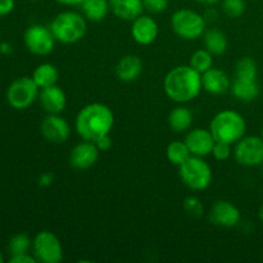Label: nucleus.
<instances>
[{
  "label": "nucleus",
  "instance_id": "obj_4",
  "mask_svg": "<svg viewBox=\"0 0 263 263\" xmlns=\"http://www.w3.org/2000/svg\"><path fill=\"white\" fill-rule=\"evenodd\" d=\"M49 28L57 41L63 44H74L84 37L87 25L84 15L77 12L67 10L57 14L51 21Z\"/></svg>",
  "mask_w": 263,
  "mask_h": 263
},
{
  "label": "nucleus",
  "instance_id": "obj_10",
  "mask_svg": "<svg viewBox=\"0 0 263 263\" xmlns=\"http://www.w3.org/2000/svg\"><path fill=\"white\" fill-rule=\"evenodd\" d=\"M234 157L243 166H258L263 163V139L258 136H244L236 143Z\"/></svg>",
  "mask_w": 263,
  "mask_h": 263
},
{
  "label": "nucleus",
  "instance_id": "obj_39",
  "mask_svg": "<svg viewBox=\"0 0 263 263\" xmlns=\"http://www.w3.org/2000/svg\"><path fill=\"white\" fill-rule=\"evenodd\" d=\"M259 218H261V221L263 222V204H262L261 210H259Z\"/></svg>",
  "mask_w": 263,
  "mask_h": 263
},
{
  "label": "nucleus",
  "instance_id": "obj_36",
  "mask_svg": "<svg viewBox=\"0 0 263 263\" xmlns=\"http://www.w3.org/2000/svg\"><path fill=\"white\" fill-rule=\"evenodd\" d=\"M53 181H54V176L51 174H49V172L43 174L40 176V179H39V184H40L41 186H49V185H51V182Z\"/></svg>",
  "mask_w": 263,
  "mask_h": 263
},
{
  "label": "nucleus",
  "instance_id": "obj_8",
  "mask_svg": "<svg viewBox=\"0 0 263 263\" xmlns=\"http://www.w3.org/2000/svg\"><path fill=\"white\" fill-rule=\"evenodd\" d=\"M33 256L43 263H59L63 259V248L59 239L50 231H41L32 241Z\"/></svg>",
  "mask_w": 263,
  "mask_h": 263
},
{
  "label": "nucleus",
  "instance_id": "obj_17",
  "mask_svg": "<svg viewBox=\"0 0 263 263\" xmlns=\"http://www.w3.org/2000/svg\"><path fill=\"white\" fill-rule=\"evenodd\" d=\"M203 89L213 95L225 94L230 90L231 82L228 74L218 68H211L207 72L202 73Z\"/></svg>",
  "mask_w": 263,
  "mask_h": 263
},
{
  "label": "nucleus",
  "instance_id": "obj_1",
  "mask_svg": "<svg viewBox=\"0 0 263 263\" xmlns=\"http://www.w3.org/2000/svg\"><path fill=\"white\" fill-rule=\"evenodd\" d=\"M115 125L112 109L102 103H91L82 108L76 117V131L84 140L97 141L109 135Z\"/></svg>",
  "mask_w": 263,
  "mask_h": 263
},
{
  "label": "nucleus",
  "instance_id": "obj_26",
  "mask_svg": "<svg viewBox=\"0 0 263 263\" xmlns=\"http://www.w3.org/2000/svg\"><path fill=\"white\" fill-rule=\"evenodd\" d=\"M189 66H192L200 74L204 73L213 67V54H211L207 49L197 50L193 53Z\"/></svg>",
  "mask_w": 263,
  "mask_h": 263
},
{
  "label": "nucleus",
  "instance_id": "obj_5",
  "mask_svg": "<svg viewBox=\"0 0 263 263\" xmlns=\"http://www.w3.org/2000/svg\"><path fill=\"white\" fill-rule=\"evenodd\" d=\"M179 175L189 189L197 192L205 190L212 182V170L210 164L198 156H190L184 163L180 164Z\"/></svg>",
  "mask_w": 263,
  "mask_h": 263
},
{
  "label": "nucleus",
  "instance_id": "obj_28",
  "mask_svg": "<svg viewBox=\"0 0 263 263\" xmlns=\"http://www.w3.org/2000/svg\"><path fill=\"white\" fill-rule=\"evenodd\" d=\"M31 246H32V241L26 234H15L9 240L8 248H9L10 256H15V254L27 253Z\"/></svg>",
  "mask_w": 263,
  "mask_h": 263
},
{
  "label": "nucleus",
  "instance_id": "obj_27",
  "mask_svg": "<svg viewBox=\"0 0 263 263\" xmlns=\"http://www.w3.org/2000/svg\"><path fill=\"white\" fill-rule=\"evenodd\" d=\"M257 73H258V68L253 58L246 57V58H241L236 64V77L257 80Z\"/></svg>",
  "mask_w": 263,
  "mask_h": 263
},
{
  "label": "nucleus",
  "instance_id": "obj_16",
  "mask_svg": "<svg viewBox=\"0 0 263 263\" xmlns=\"http://www.w3.org/2000/svg\"><path fill=\"white\" fill-rule=\"evenodd\" d=\"M40 104L48 115H59L63 112L67 104V98L62 87L57 85L44 87L39 94Z\"/></svg>",
  "mask_w": 263,
  "mask_h": 263
},
{
  "label": "nucleus",
  "instance_id": "obj_22",
  "mask_svg": "<svg viewBox=\"0 0 263 263\" xmlns=\"http://www.w3.org/2000/svg\"><path fill=\"white\" fill-rule=\"evenodd\" d=\"M193 123V113L186 107H177L168 116V125L175 133H185Z\"/></svg>",
  "mask_w": 263,
  "mask_h": 263
},
{
  "label": "nucleus",
  "instance_id": "obj_20",
  "mask_svg": "<svg viewBox=\"0 0 263 263\" xmlns=\"http://www.w3.org/2000/svg\"><path fill=\"white\" fill-rule=\"evenodd\" d=\"M230 91L235 98L243 102H252L256 99L259 94V85L257 80L251 79H241V77H235L231 82Z\"/></svg>",
  "mask_w": 263,
  "mask_h": 263
},
{
  "label": "nucleus",
  "instance_id": "obj_31",
  "mask_svg": "<svg viewBox=\"0 0 263 263\" xmlns=\"http://www.w3.org/2000/svg\"><path fill=\"white\" fill-rule=\"evenodd\" d=\"M212 156L217 161H226L231 156V144L223 143V141H216L213 146Z\"/></svg>",
  "mask_w": 263,
  "mask_h": 263
},
{
  "label": "nucleus",
  "instance_id": "obj_29",
  "mask_svg": "<svg viewBox=\"0 0 263 263\" xmlns=\"http://www.w3.org/2000/svg\"><path fill=\"white\" fill-rule=\"evenodd\" d=\"M222 10L230 18H239L246 12V0H221Z\"/></svg>",
  "mask_w": 263,
  "mask_h": 263
},
{
  "label": "nucleus",
  "instance_id": "obj_38",
  "mask_svg": "<svg viewBox=\"0 0 263 263\" xmlns=\"http://www.w3.org/2000/svg\"><path fill=\"white\" fill-rule=\"evenodd\" d=\"M197 2L202 3V4H205V5H213V4H217V3H220L221 0H197Z\"/></svg>",
  "mask_w": 263,
  "mask_h": 263
},
{
  "label": "nucleus",
  "instance_id": "obj_34",
  "mask_svg": "<svg viewBox=\"0 0 263 263\" xmlns=\"http://www.w3.org/2000/svg\"><path fill=\"white\" fill-rule=\"evenodd\" d=\"M10 263H36L37 259L35 257L30 256L28 253H22V254H15L12 256L9 259Z\"/></svg>",
  "mask_w": 263,
  "mask_h": 263
},
{
  "label": "nucleus",
  "instance_id": "obj_9",
  "mask_svg": "<svg viewBox=\"0 0 263 263\" xmlns=\"http://www.w3.org/2000/svg\"><path fill=\"white\" fill-rule=\"evenodd\" d=\"M25 45L28 51L36 55H46L51 53L55 44V37L50 28L43 25H32L25 31L23 35Z\"/></svg>",
  "mask_w": 263,
  "mask_h": 263
},
{
  "label": "nucleus",
  "instance_id": "obj_19",
  "mask_svg": "<svg viewBox=\"0 0 263 263\" xmlns=\"http://www.w3.org/2000/svg\"><path fill=\"white\" fill-rule=\"evenodd\" d=\"M143 72V62L136 55H126L118 62L116 74L123 82H133Z\"/></svg>",
  "mask_w": 263,
  "mask_h": 263
},
{
  "label": "nucleus",
  "instance_id": "obj_2",
  "mask_svg": "<svg viewBox=\"0 0 263 263\" xmlns=\"http://www.w3.org/2000/svg\"><path fill=\"white\" fill-rule=\"evenodd\" d=\"M163 87L167 97L174 102H192L203 89L202 74L192 66H177L167 73Z\"/></svg>",
  "mask_w": 263,
  "mask_h": 263
},
{
  "label": "nucleus",
  "instance_id": "obj_3",
  "mask_svg": "<svg viewBox=\"0 0 263 263\" xmlns=\"http://www.w3.org/2000/svg\"><path fill=\"white\" fill-rule=\"evenodd\" d=\"M246 130L247 123L243 116L230 109L217 113L210 125V131L215 140L228 144L238 143L241 138H244Z\"/></svg>",
  "mask_w": 263,
  "mask_h": 263
},
{
  "label": "nucleus",
  "instance_id": "obj_32",
  "mask_svg": "<svg viewBox=\"0 0 263 263\" xmlns=\"http://www.w3.org/2000/svg\"><path fill=\"white\" fill-rule=\"evenodd\" d=\"M144 9L148 12L153 13V14H158V13L164 12L168 7V0H143Z\"/></svg>",
  "mask_w": 263,
  "mask_h": 263
},
{
  "label": "nucleus",
  "instance_id": "obj_11",
  "mask_svg": "<svg viewBox=\"0 0 263 263\" xmlns=\"http://www.w3.org/2000/svg\"><path fill=\"white\" fill-rule=\"evenodd\" d=\"M41 135L53 144H62L68 140L71 127L68 122L59 115H48L40 126Z\"/></svg>",
  "mask_w": 263,
  "mask_h": 263
},
{
  "label": "nucleus",
  "instance_id": "obj_24",
  "mask_svg": "<svg viewBox=\"0 0 263 263\" xmlns=\"http://www.w3.org/2000/svg\"><path fill=\"white\" fill-rule=\"evenodd\" d=\"M58 69H57L55 66H53L50 63L40 64V66L36 67L32 73L33 81L36 82V85L40 89L55 85L57 81H58Z\"/></svg>",
  "mask_w": 263,
  "mask_h": 263
},
{
  "label": "nucleus",
  "instance_id": "obj_40",
  "mask_svg": "<svg viewBox=\"0 0 263 263\" xmlns=\"http://www.w3.org/2000/svg\"><path fill=\"white\" fill-rule=\"evenodd\" d=\"M3 261H4V258H3V254H2V252H0V263H2Z\"/></svg>",
  "mask_w": 263,
  "mask_h": 263
},
{
  "label": "nucleus",
  "instance_id": "obj_6",
  "mask_svg": "<svg viewBox=\"0 0 263 263\" xmlns=\"http://www.w3.org/2000/svg\"><path fill=\"white\" fill-rule=\"evenodd\" d=\"M174 32L184 40H197L205 32V18L192 9H180L172 14Z\"/></svg>",
  "mask_w": 263,
  "mask_h": 263
},
{
  "label": "nucleus",
  "instance_id": "obj_30",
  "mask_svg": "<svg viewBox=\"0 0 263 263\" xmlns=\"http://www.w3.org/2000/svg\"><path fill=\"white\" fill-rule=\"evenodd\" d=\"M184 210L187 215L194 218L202 217L204 213V207H203L202 202L195 197H187L184 200Z\"/></svg>",
  "mask_w": 263,
  "mask_h": 263
},
{
  "label": "nucleus",
  "instance_id": "obj_41",
  "mask_svg": "<svg viewBox=\"0 0 263 263\" xmlns=\"http://www.w3.org/2000/svg\"><path fill=\"white\" fill-rule=\"evenodd\" d=\"M261 138L263 139V128H262V135H261Z\"/></svg>",
  "mask_w": 263,
  "mask_h": 263
},
{
  "label": "nucleus",
  "instance_id": "obj_12",
  "mask_svg": "<svg viewBox=\"0 0 263 263\" xmlns=\"http://www.w3.org/2000/svg\"><path fill=\"white\" fill-rule=\"evenodd\" d=\"M99 149L94 141L84 140L77 144L69 154V163L79 170H87L97 163L99 158Z\"/></svg>",
  "mask_w": 263,
  "mask_h": 263
},
{
  "label": "nucleus",
  "instance_id": "obj_35",
  "mask_svg": "<svg viewBox=\"0 0 263 263\" xmlns=\"http://www.w3.org/2000/svg\"><path fill=\"white\" fill-rule=\"evenodd\" d=\"M95 144H97L98 149H99L100 152H107L112 148L113 141H112V139H110L109 135H105V136H103V138H100L99 140L95 141Z\"/></svg>",
  "mask_w": 263,
  "mask_h": 263
},
{
  "label": "nucleus",
  "instance_id": "obj_23",
  "mask_svg": "<svg viewBox=\"0 0 263 263\" xmlns=\"http://www.w3.org/2000/svg\"><path fill=\"white\" fill-rule=\"evenodd\" d=\"M205 49L213 55H221L228 50V37L218 28H211L204 32Z\"/></svg>",
  "mask_w": 263,
  "mask_h": 263
},
{
  "label": "nucleus",
  "instance_id": "obj_15",
  "mask_svg": "<svg viewBox=\"0 0 263 263\" xmlns=\"http://www.w3.org/2000/svg\"><path fill=\"white\" fill-rule=\"evenodd\" d=\"M131 35L140 45H149L158 36V25L152 17L141 14L133 21Z\"/></svg>",
  "mask_w": 263,
  "mask_h": 263
},
{
  "label": "nucleus",
  "instance_id": "obj_14",
  "mask_svg": "<svg viewBox=\"0 0 263 263\" xmlns=\"http://www.w3.org/2000/svg\"><path fill=\"white\" fill-rule=\"evenodd\" d=\"M210 220L213 225L221 226V228H234L240 221V212L238 207L231 202L218 200L211 210Z\"/></svg>",
  "mask_w": 263,
  "mask_h": 263
},
{
  "label": "nucleus",
  "instance_id": "obj_21",
  "mask_svg": "<svg viewBox=\"0 0 263 263\" xmlns=\"http://www.w3.org/2000/svg\"><path fill=\"white\" fill-rule=\"evenodd\" d=\"M81 9L85 18L92 22H100L110 10L109 0H84Z\"/></svg>",
  "mask_w": 263,
  "mask_h": 263
},
{
  "label": "nucleus",
  "instance_id": "obj_33",
  "mask_svg": "<svg viewBox=\"0 0 263 263\" xmlns=\"http://www.w3.org/2000/svg\"><path fill=\"white\" fill-rule=\"evenodd\" d=\"M15 7L14 0H0V17L10 14Z\"/></svg>",
  "mask_w": 263,
  "mask_h": 263
},
{
  "label": "nucleus",
  "instance_id": "obj_37",
  "mask_svg": "<svg viewBox=\"0 0 263 263\" xmlns=\"http://www.w3.org/2000/svg\"><path fill=\"white\" fill-rule=\"evenodd\" d=\"M57 2L63 5H81L84 0H57Z\"/></svg>",
  "mask_w": 263,
  "mask_h": 263
},
{
  "label": "nucleus",
  "instance_id": "obj_18",
  "mask_svg": "<svg viewBox=\"0 0 263 263\" xmlns=\"http://www.w3.org/2000/svg\"><path fill=\"white\" fill-rule=\"evenodd\" d=\"M110 10L117 18L134 21L143 14V0H109Z\"/></svg>",
  "mask_w": 263,
  "mask_h": 263
},
{
  "label": "nucleus",
  "instance_id": "obj_25",
  "mask_svg": "<svg viewBox=\"0 0 263 263\" xmlns=\"http://www.w3.org/2000/svg\"><path fill=\"white\" fill-rule=\"evenodd\" d=\"M192 156L189 148L185 144V141H174L167 146V158L172 164H180L184 163L189 157Z\"/></svg>",
  "mask_w": 263,
  "mask_h": 263
},
{
  "label": "nucleus",
  "instance_id": "obj_7",
  "mask_svg": "<svg viewBox=\"0 0 263 263\" xmlns=\"http://www.w3.org/2000/svg\"><path fill=\"white\" fill-rule=\"evenodd\" d=\"M39 89L32 77H20L9 85L7 90V99L14 109H26L39 97Z\"/></svg>",
  "mask_w": 263,
  "mask_h": 263
},
{
  "label": "nucleus",
  "instance_id": "obj_13",
  "mask_svg": "<svg viewBox=\"0 0 263 263\" xmlns=\"http://www.w3.org/2000/svg\"><path fill=\"white\" fill-rule=\"evenodd\" d=\"M185 144L189 148L192 156L205 157L208 154H212L213 146H215V138L210 130L204 128H194L190 133H187L185 138Z\"/></svg>",
  "mask_w": 263,
  "mask_h": 263
}]
</instances>
